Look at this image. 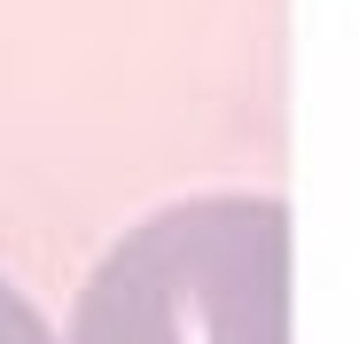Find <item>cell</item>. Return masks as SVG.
Instances as JSON below:
<instances>
[{
    "instance_id": "1",
    "label": "cell",
    "mask_w": 359,
    "mask_h": 344,
    "mask_svg": "<svg viewBox=\"0 0 359 344\" xmlns=\"http://www.w3.org/2000/svg\"><path fill=\"white\" fill-rule=\"evenodd\" d=\"M71 344H289V211L266 196L156 211L86 282Z\"/></svg>"
},
{
    "instance_id": "2",
    "label": "cell",
    "mask_w": 359,
    "mask_h": 344,
    "mask_svg": "<svg viewBox=\"0 0 359 344\" xmlns=\"http://www.w3.org/2000/svg\"><path fill=\"white\" fill-rule=\"evenodd\" d=\"M0 344H55L47 321L32 313V298L16 290V282H0Z\"/></svg>"
}]
</instances>
